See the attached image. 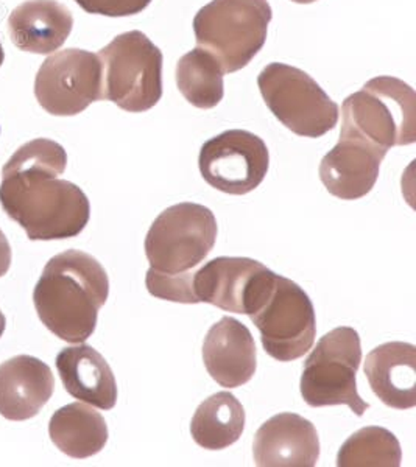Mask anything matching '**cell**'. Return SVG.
I'll return each mask as SVG.
<instances>
[{
    "instance_id": "6da1fadb",
    "label": "cell",
    "mask_w": 416,
    "mask_h": 467,
    "mask_svg": "<svg viewBox=\"0 0 416 467\" xmlns=\"http://www.w3.org/2000/svg\"><path fill=\"white\" fill-rule=\"evenodd\" d=\"M108 296L109 279L100 262L83 251L68 250L44 266L33 303L52 334L80 345L96 332L99 312Z\"/></svg>"
},
{
    "instance_id": "7a4b0ae2",
    "label": "cell",
    "mask_w": 416,
    "mask_h": 467,
    "mask_svg": "<svg viewBox=\"0 0 416 467\" xmlns=\"http://www.w3.org/2000/svg\"><path fill=\"white\" fill-rule=\"evenodd\" d=\"M0 204L33 242L77 237L91 218V204L80 187L43 173L2 175Z\"/></svg>"
},
{
    "instance_id": "3957f363",
    "label": "cell",
    "mask_w": 416,
    "mask_h": 467,
    "mask_svg": "<svg viewBox=\"0 0 416 467\" xmlns=\"http://www.w3.org/2000/svg\"><path fill=\"white\" fill-rule=\"evenodd\" d=\"M272 17L268 0H213L193 19L195 41L219 61L224 74H234L265 46Z\"/></svg>"
},
{
    "instance_id": "277c9868",
    "label": "cell",
    "mask_w": 416,
    "mask_h": 467,
    "mask_svg": "<svg viewBox=\"0 0 416 467\" xmlns=\"http://www.w3.org/2000/svg\"><path fill=\"white\" fill-rule=\"evenodd\" d=\"M342 130L389 151L416 140L415 90L395 77H378L343 101Z\"/></svg>"
},
{
    "instance_id": "5b68a950",
    "label": "cell",
    "mask_w": 416,
    "mask_h": 467,
    "mask_svg": "<svg viewBox=\"0 0 416 467\" xmlns=\"http://www.w3.org/2000/svg\"><path fill=\"white\" fill-rule=\"evenodd\" d=\"M97 57L102 63L103 100L129 112H145L162 97L160 47L139 30L114 37Z\"/></svg>"
},
{
    "instance_id": "8992f818",
    "label": "cell",
    "mask_w": 416,
    "mask_h": 467,
    "mask_svg": "<svg viewBox=\"0 0 416 467\" xmlns=\"http://www.w3.org/2000/svg\"><path fill=\"white\" fill-rule=\"evenodd\" d=\"M257 86L273 116L296 136L321 138L338 122V105L305 70L268 64L257 77Z\"/></svg>"
},
{
    "instance_id": "52a82bcc",
    "label": "cell",
    "mask_w": 416,
    "mask_h": 467,
    "mask_svg": "<svg viewBox=\"0 0 416 467\" xmlns=\"http://www.w3.org/2000/svg\"><path fill=\"white\" fill-rule=\"evenodd\" d=\"M362 361L360 337L351 327H337L321 337L307 357L301 376V396L310 407L348 405L362 416L369 409L358 393L356 374Z\"/></svg>"
},
{
    "instance_id": "ba28073f",
    "label": "cell",
    "mask_w": 416,
    "mask_h": 467,
    "mask_svg": "<svg viewBox=\"0 0 416 467\" xmlns=\"http://www.w3.org/2000/svg\"><path fill=\"white\" fill-rule=\"evenodd\" d=\"M213 211L197 202H180L160 213L145 237L151 270L182 275L208 257L217 240Z\"/></svg>"
},
{
    "instance_id": "9c48e42d",
    "label": "cell",
    "mask_w": 416,
    "mask_h": 467,
    "mask_svg": "<svg viewBox=\"0 0 416 467\" xmlns=\"http://www.w3.org/2000/svg\"><path fill=\"white\" fill-rule=\"evenodd\" d=\"M250 319L261 332L264 350L275 360H298L314 346V304L309 295L287 277L275 276Z\"/></svg>"
},
{
    "instance_id": "30bf717a",
    "label": "cell",
    "mask_w": 416,
    "mask_h": 467,
    "mask_svg": "<svg viewBox=\"0 0 416 467\" xmlns=\"http://www.w3.org/2000/svg\"><path fill=\"white\" fill-rule=\"evenodd\" d=\"M35 96L52 116H77L103 100L102 63L96 54L66 48L48 57L35 80Z\"/></svg>"
},
{
    "instance_id": "8fae6325",
    "label": "cell",
    "mask_w": 416,
    "mask_h": 467,
    "mask_svg": "<svg viewBox=\"0 0 416 467\" xmlns=\"http://www.w3.org/2000/svg\"><path fill=\"white\" fill-rule=\"evenodd\" d=\"M270 154L259 136L245 130H228L204 142L198 167L209 186L246 195L261 186L267 176Z\"/></svg>"
},
{
    "instance_id": "7c38bea8",
    "label": "cell",
    "mask_w": 416,
    "mask_h": 467,
    "mask_svg": "<svg viewBox=\"0 0 416 467\" xmlns=\"http://www.w3.org/2000/svg\"><path fill=\"white\" fill-rule=\"evenodd\" d=\"M275 275L248 257H217L192 271V293L198 303L250 317L272 285Z\"/></svg>"
},
{
    "instance_id": "4fadbf2b",
    "label": "cell",
    "mask_w": 416,
    "mask_h": 467,
    "mask_svg": "<svg viewBox=\"0 0 416 467\" xmlns=\"http://www.w3.org/2000/svg\"><path fill=\"white\" fill-rule=\"evenodd\" d=\"M385 154V150L342 130L338 144L321 161V182L326 191L340 200L367 197L380 178Z\"/></svg>"
},
{
    "instance_id": "5bb4252c",
    "label": "cell",
    "mask_w": 416,
    "mask_h": 467,
    "mask_svg": "<svg viewBox=\"0 0 416 467\" xmlns=\"http://www.w3.org/2000/svg\"><path fill=\"white\" fill-rule=\"evenodd\" d=\"M253 453L259 467H314L320 458V440L303 416L276 414L257 431Z\"/></svg>"
},
{
    "instance_id": "9a60e30c",
    "label": "cell",
    "mask_w": 416,
    "mask_h": 467,
    "mask_svg": "<svg viewBox=\"0 0 416 467\" xmlns=\"http://www.w3.org/2000/svg\"><path fill=\"white\" fill-rule=\"evenodd\" d=\"M204 367L224 388L250 382L256 372V345L245 324L224 317L209 329L203 343Z\"/></svg>"
},
{
    "instance_id": "2e32d148",
    "label": "cell",
    "mask_w": 416,
    "mask_h": 467,
    "mask_svg": "<svg viewBox=\"0 0 416 467\" xmlns=\"http://www.w3.org/2000/svg\"><path fill=\"white\" fill-rule=\"evenodd\" d=\"M54 391L52 369L36 357H13L0 365V414L5 420H32Z\"/></svg>"
},
{
    "instance_id": "e0dca14e",
    "label": "cell",
    "mask_w": 416,
    "mask_h": 467,
    "mask_svg": "<svg viewBox=\"0 0 416 467\" xmlns=\"http://www.w3.org/2000/svg\"><path fill=\"white\" fill-rule=\"evenodd\" d=\"M365 376L373 393L390 409L409 410L416 405V348L390 341L371 350L365 360Z\"/></svg>"
},
{
    "instance_id": "ac0fdd59",
    "label": "cell",
    "mask_w": 416,
    "mask_h": 467,
    "mask_svg": "<svg viewBox=\"0 0 416 467\" xmlns=\"http://www.w3.org/2000/svg\"><path fill=\"white\" fill-rule=\"evenodd\" d=\"M55 363L61 382L72 398L105 411L116 407L118 383L99 350L80 343L61 350Z\"/></svg>"
},
{
    "instance_id": "d6986e66",
    "label": "cell",
    "mask_w": 416,
    "mask_h": 467,
    "mask_svg": "<svg viewBox=\"0 0 416 467\" xmlns=\"http://www.w3.org/2000/svg\"><path fill=\"white\" fill-rule=\"evenodd\" d=\"M72 27V13L58 0H27L8 17L11 41L30 54L48 55L58 50Z\"/></svg>"
},
{
    "instance_id": "ffe728a7",
    "label": "cell",
    "mask_w": 416,
    "mask_h": 467,
    "mask_svg": "<svg viewBox=\"0 0 416 467\" xmlns=\"http://www.w3.org/2000/svg\"><path fill=\"white\" fill-rule=\"evenodd\" d=\"M48 435L68 457L85 460L102 451L108 442V425L102 414L89 405H66L48 422Z\"/></svg>"
},
{
    "instance_id": "44dd1931",
    "label": "cell",
    "mask_w": 416,
    "mask_h": 467,
    "mask_svg": "<svg viewBox=\"0 0 416 467\" xmlns=\"http://www.w3.org/2000/svg\"><path fill=\"white\" fill-rule=\"evenodd\" d=\"M245 420V410L239 399L222 391L200 404L191 422V435L206 451H222L239 441Z\"/></svg>"
},
{
    "instance_id": "7402d4cb",
    "label": "cell",
    "mask_w": 416,
    "mask_h": 467,
    "mask_svg": "<svg viewBox=\"0 0 416 467\" xmlns=\"http://www.w3.org/2000/svg\"><path fill=\"white\" fill-rule=\"evenodd\" d=\"M224 69L208 50L197 47L176 64V86L192 107L211 109L224 100Z\"/></svg>"
},
{
    "instance_id": "603a6c76",
    "label": "cell",
    "mask_w": 416,
    "mask_h": 467,
    "mask_svg": "<svg viewBox=\"0 0 416 467\" xmlns=\"http://www.w3.org/2000/svg\"><path fill=\"white\" fill-rule=\"evenodd\" d=\"M398 438L384 427H365L349 436L337 455L338 467H400Z\"/></svg>"
},
{
    "instance_id": "cb8c5ba5",
    "label": "cell",
    "mask_w": 416,
    "mask_h": 467,
    "mask_svg": "<svg viewBox=\"0 0 416 467\" xmlns=\"http://www.w3.org/2000/svg\"><path fill=\"white\" fill-rule=\"evenodd\" d=\"M68 165L66 150L50 139H35L22 145L16 153L11 156L2 169V175L11 173H43L50 178L63 175Z\"/></svg>"
},
{
    "instance_id": "d4e9b609",
    "label": "cell",
    "mask_w": 416,
    "mask_h": 467,
    "mask_svg": "<svg viewBox=\"0 0 416 467\" xmlns=\"http://www.w3.org/2000/svg\"><path fill=\"white\" fill-rule=\"evenodd\" d=\"M78 5L91 15L108 17L134 16L147 8L151 0H75Z\"/></svg>"
},
{
    "instance_id": "484cf974",
    "label": "cell",
    "mask_w": 416,
    "mask_h": 467,
    "mask_svg": "<svg viewBox=\"0 0 416 467\" xmlns=\"http://www.w3.org/2000/svg\"><path fill=\"white\" fill-rule=\"evenodd\" d=\"M11 266V246L5 234L0 229V277L5 276Z\"/></svg>"
},
{
    "instance_id": "4316f807",
    "label": "cell",
    "mask_w": 416,
    "mask_h": 467,
    "mask_svg": "<svg viewBox=\"0 0 416 467\" xmlns=\"http://www.w3.org/2000/svg\"><path fill=\"white\" fill-rule=\"evenodd\" d=\"M5 327H6L5 315L2 314V310H0V338H2V337H4V334H5Z\"/></svg>"
},
{
    "instance_id": "83f0119b",
    "label": "cell",
    "mask_w": 416,
    "mask_h": 467,
    "mask_svg": "<svg viewBox=\"0 0 416 467\" xmlns=\"http://www.w3.org/2000/svg\"><path fill=\"white\" fill-rule=\"evenodd\" d=\"M295 4H303V5H307V4H314L317 0H292Z\"/></svg>"
},
{
    "instance_id": "f1b7e54d",
    "label": "cell",
    "mask_w": 416,
    "mask_h": 467,
    "mask_svg": "<svg viewBox=\"0 0 416 467\" xmlns=\"http://www.w3.org/2000/svg\"><path fill=\"white\" fill-rule=\"evenodd\" d=\"M4 59H5V52H4V47H2V44H0V66L4 63Z\"/></svg>"
}]
</instances>
